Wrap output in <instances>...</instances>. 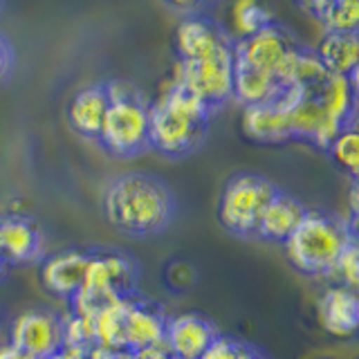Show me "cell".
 <instances>
[{"label": "cell", "instance_id": "7", "mask_svg": "<svg viewBox=\"0 0 359 359\" xmlns=\"http://www.w3.org/2000/svg\"><path fill=\"white\" fill-rule=\"evenodd\" d=\"M278 194V187L256 173L233 175L224 187L218 205L222 227L236 236H256L263 211Z\"/></svg>", "mask_w": 359, "mask_h": 359}, {"label": "cell", "instance_id": "31", "mask_svg": "<svg viewBox=\"0 0 359 359\" xmlns=\"http://www.w3.org/2000/svg\"><path fill=\"white\" fill-rule=\"evenodd\" d=\"M0 359H36V357H32V355L22 353L18 348L7 344V346H0Z\"/></svg>", "mask_w": 359, "mask_h": 359}, {"label": "cell", "instance_id": "26", "mask_svg": "<svg viewBox=\"0 0 359 359\" xmlns=\"http://www.w3.org/2000/svg\"><path fill=\"white\" fill-rule=\"evenodd\" d=\"M328 153L337 162V166L351 175V180L355 182L359 175V135H357L355 123L346 126L339 135H337L332 144L328 146Z\"/></svg>", "mask_w": 359, "mask_h": 359}, {"label": "cell", "instance_id": "23", "mask_svg": "<svg viewBox=\"0 0 359 359\" xmlns=\"http://www.w3.org/2000/svg\"><path fill=\"white\" fill-rule=\"evenodd\" d=\"M61 328H63L61 357L86 359L88 353L95 348V334H93V323H90V319L70 312L67 317H61Z\"/></svg>", "mask_w": 359, "mask_h": 359}, {"label": "cell", "instance_id": "17", "mask_svg": "<svg viewBox=\"0 0 359 359\" xmlns=\"http://www.w3.org/2000/svg\"><path fill=\"white\" fill-rule=\"evenodd\" d=\"M306 211L308 209L303 207V202L299 198L278 189V194L272 198V202H269L267 209L263 211L256 236L258 238L272 241V243H285L299 227V222L306 216Z\"/></svg>", "mask_w": 359, "mask_h": 359}, {"label": "cell", "instance_id": "4", "mask_svg": "<svg viewBox=\"0 0 359 359\" xmlns=\"http://www.w3.org/2000/svg\"><path fill=\"white\" fill-rule=\"evenodd\" d=\"M108 112L97 142L112 155L133 157L149 151V101L133 83L115 79L104 83Z\"/></svg>", "mask_w": 359, "mask_h": 359}, {"label": "cell", "instance_id": "6", "mask_svg": "<svg viewBox=\"0 0 359 359\" xmlns=\"http://www.w3.org/2000/svg\"><path fill=\"white\" fill-rule=\"evenodd\" d=\"M301 50V45L294 36L285 29L272 22V25L256 32L254 36L233 41V65L254 70L276 79V81L290 88L292 67Z\"/></svg>", "mask_w": 359, "mask_h": 359}, {"label": "cell", "instance_id": "29", "mask_svg": "<svg viewBox=\"0 0 359 359\" xmlns=\"http://www.w3.org/2000/svg\"><path fill=\"white\" fill-rule=\"evenodd\" d=\"M11 63H14V54H11V45L7 43V39L0 34V81L7 79V74L11 72Z\"/></svg>", "mask_w": 359, "mask_h": 359}, {"label": "cell", "instance_id": "19", "mask_svg": "<svg viewBox=\"0 0 359 359\" xmlns=\"http://www.w3.org/2000/svg\"><path fill=\"white\" fill-rule=\"evenodd\" d=\"M323 112L328 119L341 123V126H351L355 123L357 112V72L351 76H328L321 88L314 90Z\"/></svg>", "mask_w": 359, "mask_h": 359}, {"label": "cell", "instance_id": "3", "mask_svg": "<svg viewBox=\"0 0 359 359\" xmlns=\"http://www.w3.org/2000/svg\"><path fill=\"white\" fill-rule=\"evenodd\" d=\"M355 236V227L341 218L323 211H306L294 233L283 243L287 261L299 272L310 276H325L337 256Z\"/></svg>", "mask_w": 359, "mask_h": 359}, {"label": "cell", "instance_id": "16", "mask_svg": "<svg viewBox=\"0 0 359 359\" xmlns=\"http://www.w3.org/2000/svg\"><path fill=\"white\" fill-rule=\"evenodd\" d=\"M243 130L250 140L263 144H280L292 140L290 115L280 99L261 106L243 108Z\"/></svg>", "mask_w": 359, "mask_h": 359}, {"label": "cell", "instance_id": "32", "mask_svg": "<svg viewBox=\"0 0 359 359\" xmlns=\"http://www.w3.org/2000/svg\"><path fill=\"white\" fill-rule=\"evenodd\" d=\"M3 267H5V261H3V256H0V272H3Z\"/></svg>", "mask_w": 359, "mask_h": 359}, {"label": "cell", "instance_id": "15", "mask_svg": "<svg viewBox=\"0 0 359 359\" xmlns=\"http://www.w3.org/2000/svg\"><path fill=\"white\" fill-rule=\"evenodd\" d=\"M319 321L332 337H353L359 325V299L357 292L332 285L319 299Z\"/></svg>", "mask_w": 359, "mask_h": 359}, {"label": "cell", "instance_id": "20", "mask_svg": "<svg viewBox=\"0 0 359 359\" xmlns=\"http://www.w3.org/2000/svg\"><path fill=\"white\" fill-rule=\"evenodd\" d=\"M325 72L332 76H351L359 72V36L357 32H330L314 50Z\"/></svg>", "mask_w": 359, "mask_h": 359}, {"label": "cell", "instance_id": "11", "mask_svg": "<svg viewBox=\"0 0 359 359\" xmlns=\"http://www.w3.org/2000/svg\"><path fill=\"white\" fill-rule=\"evenodd\" d=\"M175 45L180 61H198L233 45V36L209 16L187 14L177 25Z\"/></svg>", "mask_w": 359, "mask_h": 359}, {"label": "cell", "instance_id": "27", "mask_svg": "<svg viewBox=\"0 0 359 359\" xmlns=\"http://www.w3.org/2000/svg\"><path fill=\"white\" fill-rule=\"evenodd\" d=\"M325 276L332 278L334 285H341V287L357 292V285H359V245H357V238H353L344 247V252L337 256L334 265L330 267V272Z\"/></svg>", "mask_w": 359, "mask_h": 359}, {"label": "cell", "instance_id": "2", "mask_svg": "<svg viewBox=\"0 0 359 359\" xmlns=\"http://www.w3.org/2000/svg\"><path fill=\"white\" fill-rule=\"evenodd\" d=\"M211 115L205 104L171 81L149 106V146L166 157L189 155L205 142Z\"/></svg>", "mask_w": 359, "mask_h": 359}, {"label": "cell", "instance_id": "35", "mask_svg": "<svg viewBox=\"0 0 359 359\" xmlns=\"http://www.w3.org/2000/svg\"><path fill=\"white\" fill-rule=\"evenodd\" d=\"M0 11H3V3H0Z\"/></svg>", "mask_w": 359, "mask_h": 359}, {"label": "cell", "instance_id": "28", "mask_svg": "<svg viewBox=\"0 0 359 359\" xmlns=\"http://www.w3.org/2000/svg\"><path fill=\"white\" fill-rule=\"evenodd\" d=\"M200 359H267L256 346L218 334Z\"/></svg>", "mask_w": 359, "mask_h": 359}, {"label": "cell", "instance_id": "8", "mask_svg": "<svg viewBox=\"0 0 359 359\" xmlns=\"http://www.w3.org/2000/svg\"><path fill=\"white\" fill-rule=\"evenodd\" d=\"M173 81L211 112L233 97V45L198 61H180Z\"/></svg>", "mask_w": 359, "mask_h": 359}, {"label": "cell", "instance_id": "18", "mask_svg": "<svg viewBox=\"0 0 359 359\" xmlns=\"http://www.w3.org/2000/svg\"><path fill=\"white\" fill-rule=\"evenodd\" d=\"M108 106H110V101H108L104 83H93V86L81 88L72 97L70 106H67L70 126L76 133H81L83 137L97 140L101 126H104Z\"/></svg>", "mask_w": 359, "mask_h": 359}, {"label": "cell", "instance_id": "1", "mask_svg": "<svg viewBox=\"0 0 359 359\" xmlns=\"http://www.w3.org/2000/svg\"><path fill=\"white\" fill-rule=\"evenodd\" d=\"M104 213L115 229L149 238L173 220L175 200L162 180L146 173H123L106 189Z\"/></svg>", "mask_w": 359, "mask_h": 359}, {"label": "cell", "instance_id": "33", "mask_svg": "<svg viewBox=\"0 0 359 359\" xmlns=\"http://www.w3.org/2000/svg\"><path fill=\"white\" fill-rule=\"evenodd\" d=\"M166 359H177V357H173V355H168V357H166Z\"/></svg>", "mask_w": 359, "mask_h": 359}, {"label": "cell", "instance_id": "24", "mask_svg": "<svg viewBox=\"0 0 359 359\" xmlns=\"http://www.w3.org/2000/svg\"><path fill=\"white\" fill-rule=\"evenodd\" d=\"M328 76L330 74L325 72V67L319 61L317 52L301 48L294 59V67H292L290 88H299L303 93H312V90L321 88L325 81H328Z\"/></svg>", "mask_w": 359, "mask_h": 359}, {"label": "cell", "instance_id": "9", "mask_svg": "<svg viewBox=\"0 0 359 359\" xmlns=\"http://www.w3.org/2000/svg\"><path fill=\"white\" fill-rule=\"evenodd\" d=\"M9 346L36 359H54L63 348L61 317L50 310H27L11 323Z\"/></svg>", "mask_w": 359, "mask_h": 359}, {"label": "cell", "instance_id": "10", "mask_svg": "<svg viewBox=\"0 0 359 359\" xmlns=\"http://www.w3.org/2000/svg\"><path fill=\"white\" fill-rule=\"evenodd\" d=\"M218 328L211 319L198 312H182L166 319L164 348L177 359H200L207 348L216 341Z\"/></svg>", "mask_w": 359, "mask_h": 359}, {"label": "cell", "instance_id": "14", "mask_svg": "<svg viewBox=\"0 0 359 359\" xmlns=\"http://www.w3.org/2000/svg\"><path fill=\"white\" fill-rule=\"evenodd\" d=\"M43 252V231L22 216L0 218V256L5 263H32Z\"/></svg>", "mask_w": 359, "mask_h": 359}, {"label": "cell", "instance_id": "34", "mask_svg": "<svg viewBox=\"0 0 359 359\" xmlns=\"http://www.w3.org/2000/svg\"><path fill=\"white\" fill-rule=\"evenodd\" d=\"M54 359H65V357H61V355H59V357H54Z\"/></svg>", "mask_w": 359, "mask_h": 359}, {"label": "cell", "instance_id": "5", "mask_svg": "<svg viewBox=\"0 0 359 359\" xmlns=\"http://www.w3.org/2000/svg\"><path fill=\"white\" fill-rule=\"evenodd\" d=\"M135 285L137 265L133 263V258L117 252H95L90 254L83 285L72 299V312L90 319L106 303L133 297Z\"/></svg>", "mask_w": 359, "mask_h": 359}, {"label": "cell", "instance_id": "30", "mask_svg": "<svg viewBox=\"0 0 359 359\" xmlns=\"http://www.w3.org/2000/svg\"><path fill=\"white\" fill-rule=\"evenodd\" d=\"M130 355V353H128ZM168 353L164 346H157V348H149V351H142V353H133L130 359H166Z\"/></svg>", "mask_w": 359, "mask_h": 359}, {"label": "cell", "instance_id": "22", "mask_svg": "<svg viewBox=\"0 0 359 359\" xmlns=\"http://www.w3.org/2000/svg\"><path fill=\"white\" fill-rule=\"evenodd\" d=\"M303 9L317 18L325 32H357L359 27V3L355 0H319L306 3Z\"/></svg>", "mask_w": 359, "mask_h": 359}, {"label": "cell", "instance_id": "25", "mask_svg": "<svg viewBox=\"0 0 359 359\" xmlns=\"http://www.w3.org/2000/svg\"><path fill=\"white\" fill-rule=\"evenodd\" d=\"M231 20H233V41L254 36L256 32L272 25V14L263 5L254 3V0H243L231 7Z\"/></svg>", "mask_w": 359, "mask_h": 359}, {"label": "cell", "instance_id": "13", "mask_svg": "<svg viewBox=\"0 0 359 359\" xmlns=\"http://www.w3.org/2000/svg\"><path fill=\"white\" fill-rule=\"evenodd\" d=\"M166 314L162 308L149 301H130V308L126 312V353H142L149 348H157L164 344V330H166Z\"/></svg>", "mask_w": 359, "mask_h": 359}, {"label": "cell", "instance_id": "36", "mask_svg": "<svg viewBox=\"0 0 359 359\" xmlns=\"http://www.w3.org/2000/svg\"><path fill=\"white\" fill-rule=\"evenodd\" d=\"M128 359H130V355H128Z\"/></svg>", "mask_w": 359, "mask_h": 359}, {"label": "cell", "instance_id": "12", "mask_svg": "<svg viewBox=\"0 0 359 359\" xmlns=\"http://www.w3.org/2000/svg\"><path fill=\"white\" fill-rule=\"evenodd\" d=\"M90 254L79 250H65L50 258H45L41 265V283L50 294L72 301L76 292L81 290Z\"/></svg>", "mask_w": 359, "mask_h": 359}, {"label": "cell", "instance_id": "21", "mask_svg": "<svg viewBox=\"0 0 359 359\" xmlns=\"http://www.w3.org/2000/svg\"><path fill=\"white\" fill-rule=\"evenodd\" d=\"M133 297H123L106 303L104 308H99L90 323H93L95 346L106 348V351L126 353V339H123V330H126V312L130 308Z\"/></svg>", "mask_w": 359, "mask_h": 359}]
</instances>
